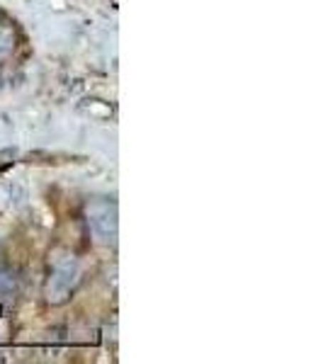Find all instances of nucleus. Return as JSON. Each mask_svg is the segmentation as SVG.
Here are the masks:
<instances>
[{"mask_svg":"<svg viewBox=\"0 0 323 364\" xmlns=\"http://www.w3.org/2000/svg\"><path fill=\"white\" fill-rule=\"evenodd\" d=\"M90 226L92 231L97 233L102 240H115L117 236V211H115V204L110 202H100V204H92L90 209Z\"/></svg>","mask_w":323,"mask_h":364,"instance_id":"1","label":"nucleus"},{"mask_svg":"<svg viewBox=\"0 0 323 364\" xmlns=\"http://www.w3.org/2000/svg\"><path fill=\"white\" fill-rule=\"evenodd\" d=\"M75 272H78L75 262H63V265L56 267L54 277H51V282H49V289H46L49 301L61 304L63 299L70 294V287H73V282H75Z\"/></svg>","mask_w":323,"mask_h":364,"instance_id":"2","label":"nucleus"},{"mask_svg":"<svg viewBox=\"0 0 323 364\" xmlns=\"http://www.w3.org/2000/svg\"><path fill=\"white\" fill-rule=\"evenodd\" d=\"M10 289H15V279L10 277V272H5L0 267V291H10Z\"/></svg>","mask_w":323,"mask_h":364,"instance_id":"3","label":"nucleus"}]
</instances>
